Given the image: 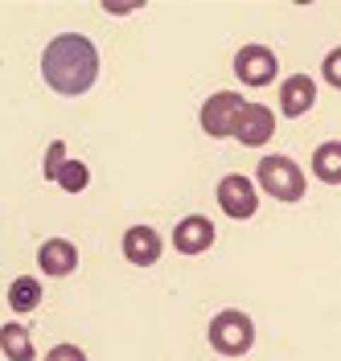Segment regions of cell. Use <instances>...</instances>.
I'll list each match as a JSON object with an SVG mask.
<instances>
[{
  "label": "cell",
  "mask_w": 341,
  "mask_h": 361,
  "mask_svg": "<svg viewBox=\"0 0 341 361\" xmlns=\"http://www.w3.org/2000/svg\"><path fill=\"white\" fill-rule=\"evenodd\" d=\"M42 78L58 94H87L99 78V49L83 33H58L42 54Z\"/></svg>",
  "instance_id": "6da1fadb"
},
{
  "label": "cell",
  "mask_w": 341,
  "mask_h": 361,
  "mask_svg": "<svg viewBox=\"0 0 341 361\" xmlns=\"http://www.w3.org/2000/svg\"><path fill=\"white\" fill-rule=\"evenodd\" d=\"M275 74H280V58H275L272 45H239V54H234V78L243 82V87H272Z\"/></svg>",
  "instance_id": "277c9868"
},
{
  "label": "cell",
  "mask_w": 341,
  "mask_h": 361,
  "mask_svg": "<svg viewBox=\"0 0 341 361\" xmlns=\"http://www.w3.org/2000/svg\"><path fill=\"white\" fill-rule=\"evenodd\" d=\"M272 135H275V111L272 107H263V103H243L239 123H234V140H239L243 148H259V144H268Z\"/></svg>",
  "instance_id": "52a82bcc"
},
{
  "label": "cell",
  "mask_w": 341,
  "mask_h": 361,
  "mask_svg": "<svg viewBox=\"0 0 341 361\" xmlns=\"http://www.w3.org/2000/svg\"><path fill=\"white\" fill-rule=\"evenodd\" d=\"M218 205H222V214H227V218L247 222L251 214L259 209V189H255V180L243 177V173L222 177V180H218Z\"/></svg>",
  "instance_id": "8992f818"
},
{
  "label": "cell",
  "mask_w": 341,
  "mask_h": 361,
  "mask_svg": "<svg viewBox=\"0 0 341 361\" xmlns=\"http://www.w3.org/2000/svg\"><path fill=\"white\" fill-rule=\"evenodd\" d=\"M321 78H325L333 90H341V45L325 54V62H321Z\"/></svg>",
  "instance_id": "2e32d148"
},
{
  "label": "cell",
  "mask_w": 341,
  "mask_h": 361,
  "mask_svg": "<svg viewBox=\"0 0 341 361\" xmlns=\"http://www.w3.org/2000/svg\"><path fill=\"white\" fill-rule=\"evenodd\" d=\"M62 164H66V144H62V140H54V144H49V152H46V177L58 180Z\"/></svg>",
  "instance_id": "e0dca14e"
},
{
  "label": "cell",
  "mask_w": 341,
  "mask_h": 361,
  "mask_svg": "<svg viewBox=\"0 0 341 361\" xmlns=\"http://www.w3.org/2000/svg\"><path fill=\"white\" fill-rule=\"evenodd\" d=\"M54 185H62L66 193H83L87 185H91V169L83 164V160H66L62 164V173H58V180Z\"/></svg>",
  "instance_id": "9a60e30c"
},
{
  "label": "cell",
  "mask_w": 341,
  "mask_h": 361,
  "mask_svg": "<svg viewBox=\"0 0 341 361\" xmlns=\"http://www.w3.org/2000/svg\"><path fill=\"white\" fill-rule=\"evenodd\" d=\"M107 8H112V13H119V17H124V13H136L140 4H136V0H132V4H107Z\"/></svg>",
  "instance_id": "d6986e66"
},
{
  "label": "cell",
  "mask_w": 341,
  "mask_h": 361,
  "mask_svg": "<svg viewBox=\"0 0 341 361\" xmlns=\"http://www.w3.org/2000/svg\"><path fill=\"white\" fill-rule=\"evenodd\" d=\"M42 304V279L37 275H17L8 283V308L13 312H33Z\"/></svg>",
  "instance_id": "5bb4252c"
},
{
  "label": "cell",
  "mask_w": 341,
  "mask_h": 361,
  "mask_svg": "<svg viewBox=\"0 0 341 361\" xmlns=\"http://www.w3.org/2000/svg\"><path fill=\"white\" fill-rule=\"evenodd\" d=\"M255 177H259V189H263L268 197H275V202H300V197L309 193L304 169H300L292 157H284V152H272V157L259 160Z\"/></svg>",
  "instance_id": "7a4b0ae2"
},
{
  "label": "cell",
  "mask_w": 341,
  "mask_h": 361,
  "mask_svg": "<svg viewBox=\"0 0 341 361\" xmlns=\"http://www.w3.org/2000/svg\"><path fill=\"white\" fill-rule=\"evenodd\" d=\"M0 353H4L8 361H33V357H37L29 329H25V324H17V320L0 324Z\"/></svg>",
  "instance_id": "7c38bea8"
},
{
  "label": "cell",
  "mask_w": 341,
  "mask_h": 361,
  "mask_svg": "<svg viewBox=\"0 0 341 361\" xmlns=\"http://www.w3.org/2000/svg\"><path fill=\"white\" fill-rule=\"evenodd\" d=\"M313 103H317V82H313L309 74H292V78L280 82V111L288 115V119L309 115Z\"/></svg>",
  "instance_id": "30bf717a"
},
{
  "label": "cell",
  "mask_w": 341,
  "mask_h": 361,
  "mask_svg": "<svg viewBox=\"0 0 341 361\" xmlns=\"http://www.w3.org/2000/svg\"><path fill=\"white\" fill-rule=\"evenodd\" d=\"M313 177L325 185H341V140H325L313 148Z\"/></svg>",
  "instance_id": "4fadbf2b"
},
{
  "label": "cell",
  "mask_w": 341,
  "mask_h": 361,
  "mask_svg": "<svg viewBox=\"0 0 341 361\" xmlns=\"http://www.w3.org/2000/svg\"><path fill=\"white\" fill-rule=\"evenodd\" d=\"M210 349L222 353V357H243L255 345V320L243 308H222V312L210 320Z\"/></svg>",
  "instance_id": "3957f363"
},
{
  "label": "cell",
  "mask_w": 341,
  "mask_h": 361,
  "mask_svg": "<svg viewBox=\"0 0 341 361\" xmlns=\"http://www.w3.org/2000/svg\"><path fill=\"white\" fill-rule=\"evenodd\" d=\"M169 243L181 250V255H202V250L214 247V222L205 214H189V218H181V222L173 226V238Z\"/></svg>",
  "instance_id": "ba28073f"
},
{
  "label": "cell",
  "mask_w": 341,
  "mask_h": 361,
  "mask_svg": "<svg viewBox=\"0 0 341 361\" xmlns=\"http://www.w3.org/2000/svg\"><path fill=\"white\" fill-rule=\"evenodd\" d=\"M160 250H164V243H160V234L152 226H128L124 230V259L132 267H152L160 259Z\"/></svg>",
  "instance_id": "9c48e42d"
},
{
  "label": "cell",
  "mask_w": 341,
  "mask_h": 361,
  "mask_svg": "<svg viewBox=\"0 0 341 361\" xmlns=\"http://www.w3.org/2000/svg\"><path fill=\"white\" fill-rule=\"evenodd\" d=\"M46 361H87V353H83L78 345H66V341H62V345H54L46 353Z\"/></svg>",
  "instance_id": "ac0fdd59"
},
{
  "label": "cell",
  "mask_w": 341,
  "mask_h": 361,
  "mask_svg": "<svg viewBox=\"0 0 341 361\" xmlns=\"http://www.w3.org/2000/svg\"><path fill=\"white\" fill-rule=\"evenodd\" d=\"M243 94L239 90H218V94H210L202 103V111H198V123H202L205 135H214V140H227L234 135V123H239V111H243Z\"/></svg>",
  "instance_id": "5b68a950"
},
{
  "label": "cell",
  "mask_w": 341,
  "mask_h": 361,
  "mask_svg": "<svg viewBox=\"0 0 341 361\" xmlns=\"http://www.w3.org/2000/svg\"><path fill=\"white\" fill-rule=\"evenodd\" d=\"M37 267H42V275L66 279V275H74V267H78V247H74L70 238H46L42 250H37Z\"/></svg>",
  "instance_id": "8fae6325"
}]
</instances>
